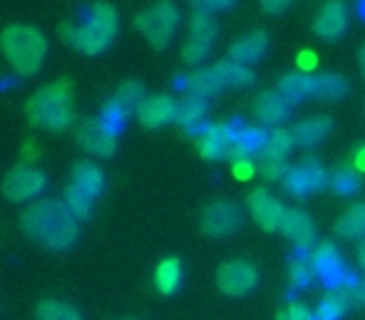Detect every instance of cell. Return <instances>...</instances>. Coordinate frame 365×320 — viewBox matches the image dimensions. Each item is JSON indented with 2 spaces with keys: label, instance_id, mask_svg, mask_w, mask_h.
I'll return each mask as SVG.
<instances>
[{
  "label": "cell",
  "instance_id": "cell-29",
  "mask_svg": "<svg viewBox=\"0 0 365 320\" xmlns=\"http://www.w3.org/2000/svg\"><path fill=\"white\" fill-rule=\"evenodd\" d=\"M182 261L179 258H164L154 271V286L164 296H172L179 286H182Z\"/></svg>",
  "mask_w": 365,
  "mask_h": 320
},
{
  "label": "cell",
  "instance_id": "cell-5",
  "mask_svg": "<svg viewBox=\"0 0 365 320\" xmlns=\"http://www.w3.org/2000/svg\"><path fill=\"white\" fill-rule=\"evenodd\" d=\"M308 263H311L313 278H318L328 291H338V288H348V291H351L358 283V278L348 271L341 251H338L331 241H321V244L313 246L311 256H308Z\"/></svg>",
  "mask_w": 365,
  "mask_h": 320
},
{
  "label": "cell",
  "instance_id": "cell-44",
  "mask_svg": "<svg viewBox=\"0 0 365 320\" xmlns=\"http://www.w3.org/2000/svg\"><path fill=\"white\" fill-rule=\"evenodd\" d=\"M356 167L358 169H365V147H361L356 152Z\"/></svg>",
  "mask_w": 365,
  "mask_h": 320
},
{
  "label": "cell",
  "instance_id": "cell-24",
  "mask_svg": "<svg viewBox=\"0 0 365 320\" xmlns=\"http://www.w3.org/2000/svg\"><path fill=\"white\" fill-rule=\"evenodd\" d=\"M70 184L80 189V192L90 194L92 199H97L102 194V189H105V174L95 162H77L73 167V182Z\"/></svg>",
  "mask_w": 365,
  "mask_h": 320
},
{
  "label": "cell",
  "instance_id": "cell-31",
  "mask_svg": "<svg viewBox=\"0 0 365 320\" xmlns=\"http://www.w3.org/2000/svg\"><path fill=\"white\" fill-rule=\"evenodd\" d=\"M336 234L343 239H365V201L353 204L346 214L338 219Z\"/></svg>",
  "mask_w": 365,
  "mask_h": 320
},
{
  "label": "cell",
  "instance_id": "cell-25",
  "mask_svg": "<svg viewBox=\"0 0 365 320\" xmlns=\"http://www.w3.org/2000/svg\"><path fill=\"white\" fill-rule=\"evenodd\" d=\"M279 92L286 97V102L293 105H301L303 100L313 97V77L306 72H289L279 80Z\"/></svg>",
  "mask_w": 365,
  "mask_h": 320
},
{
  "label": "cell",
  "instance_id": "cell-14",
  "mask_svg": "<svg viewBox=\"0 0 365 320\" xmlns=\"http://www.w3.org/2000/svg\"><path fill=\"white\" fill-rule=\"evenodd\" d=\"M241 219L244 214L234 201H214L202 211V231L207 236L221 239V236L234 234L241 226Z\"/></svg>",
  "mask_w": 365,
  "mask_h": 320
},
{
  "label": "cell",
  "instance_id": "cell-6",
  "mask_svg": "<svg viewBox=\"0 0 365 320\" xmlns=\"http://www.w3.org/2000/svg\"><path fill=\"white\" fill-rule=\"evenodd\" d=\"M179 8L172 3H157L152 8L142 10L135 18V25L140 28V33L145 35L149 43L157 50H164L169 43H172L174 33H177L179 25Z\"/></svg>",
  "mask_w": 365,
  "mask_h": 320
},
{
  "label": "cell",
  "instance_id": "cell-42",
  "mask_svg": "<svg viewBox=\"0 0 365 320\" xmlns=\"http://www.w3.org/2000/svg\"><path fill=\"white\" fill-rule=\"evenodd\" d=\"M254 167H256V164L241 162V164H234V172H236V177H239V179H249L251 172H254Z\"/></svg>",
  "mask_w": 365,
  "mask_h": 320
},
{
  "label": "cell",
  "instance_id": "cell-18",
  "mask_svg": "<svg viewBox=\"0 0 365 320\" xmlns=\"http://www.w3.org/2000/svg\"><path fill=\"white\" fill-rule=\"evenodd\" d=\"M254 112H256V120H259L261 125L276 129V127H284V122L289 120L291 105L286 102V97L281 95L279 90H266L256 97Z\"/></svg>",
  "mask_w": 365,
  "mask_h": 320
},
{
  "label": "cell",
  "instance_id": "cell-30",
  "mask_svg": "<svg viewBox=\"0 0 365 320\" xmlns=\"http://www.w3.org/2000/svg\"><path fill=\"white\" fill-rule=\"evenodd\" d=\"M348 92V82L346 77L336 75V72H323V75L313 77V97L326 102H336L341 100Z\"/></svg>",
  "mask_w": 365,
  "mask_h": 320
},
{
  "label": "cell",
  "instance_id": "cell-9",
  "mask_svg": "<svg viewBox=\"0 0 365 320\" xmlns=\"http://www.w3.org/2000/svg\"><path fill=\"white\" fill-rule=\"evenodd\" d=\"M145 100L147 97H145V85H142V82H137V80L122 82L120 90H117L115 95H112V100L107 102L105 112H102V120L115 129H120V125L127 120V117L137 115V110H140Z\"/></svg>",
  "mask_w": 365,
  "mask_h": 320
},
{
  "label": "cell",
  "instance_id": "cell-21",
  "mask_svg": "<svg viewBox=\"0 0 365 320\" xmlns=\"http://www.w3.org/2000/svg\"><path fill=\"white\" fill-rule=\"evenodd\" d=\"M266 50H269V35H266L264 30H254V33L244 35V38H239L234 45H231L229 60L249 67V65L259 63V60L266 55Z\"/></svg>",
  "mask_w": 365,
  "mask_h": 320
},
{
  "label": "cell",
  "instance_id": "cell-45",
  "mask_svg": "<svg viewBox=\"0 0 365 320\" xmlns=\"http://www.w3.org/2000/svg\"><path fill=\"white\" fill-rule=\"evenodd\" d=\"M361 72H363V77H365V45H363V50H361Z\"/></svg>",
  "mask_w": 365,
  "mask_h": 320
},
{
  "label": "cell",
  "instance_id": "cell-7",
  "mask_svg": "<svg viewBox=\"0 0 365 320\" xmlns=\"http://www.w3.org/2000/svg\"><path fill=\"white\" fill-rule=\"evenodd\" d=\"M217 40V20L212 13L204 10H194L192 20H189V38L182 48V58L189 65H199L214 48Z\"/></svg>",
  "mask_w": 365,
  "mask_h": 320
},
{
  "label": "cell",
  "instance_id": "cell-37",
  "mask_svg": "<svg viewBox=\"0 0 365 320\" xmlns=\"http://www.w3.org/2000/svg\"><path fill=\"white\" fill-rule=\"evenodd\" d=\"M289 278H291V286L298 288V291H303V288L311 286L313 271H311L308 258H293L291 266H289Z\"/></svg>",
  "mask_w": 365,
  "mask_h": 320
},
{
  "label": "cell",
  "instance_id": "cell-2",
  "mask_svg": "<svg viewBox=\"0 0 365 320\" xmlns=\"http://www.w3.org/2000/svg\"><path fill=\"white\" fill-rule=\"evenodd\" d=\"M120 30V15L110 3H95L87 10V18L82 25L65 23L60 28V38L65 45L82 55H100L112 45Z\"/></svg>",
  "mask_w": 365,
  "mask_h": 320
},
{
  "label": "cell",
  "instance_id": "cell-32",
  "mask_svg": "<svg viewBox=\"0 0 365 320\" xmlns=\"http://www.w3.org/2000/svg\"><path fill=\"white\" fill-rule=\"evenodd\" d=\"M293 147H296V142H293V132H291V129H286V127L266 129L264 154H261V157L286 159Z\"/></svg>",
  "mask_w": 365,
  "mask_h": 320
},
{
  "label": "cell",
  "instance_id": "cell-43",
  "mask_svg": "<svg viewBox=\"0 0 365 320\" xmlns=\"http://www.w3.org/2000/svg\"><path fill=\"white\" fill-rule=\"evenodd\" d=\"M351 296H353V303H365V278L351 288Z\"/></svg>",
  "mask_w": 365,
  "mask_h": 320
},
{
  "label": "cell",
  "instance_id": "cell-33",
  "mask_svg": "<svg viewBox=\"0 0 365 320\" xmlns=\"http://www.w3.org/2000/svg\"><path fill=\"white\" fill-rule=\"evenodd\" d=\"M35 320H82V318L70 303L43 301V303H38V308H35Z\"/></svg>",
  "mask_w": 365,
  "mask_h": 320
},
{
  "label": "cell",
  "instance_id": "cell-1",
  "mask_svg": "<svg viewBox=\"0 0 365 320\" xmlns=\"http://www.w3.org/2000/svg\"><path fill=\"white\" fill-rule=\"evenodd\" d=\"M25 236L33 239L35 244L45 246L50 251H65L77 241V219L73 211L65 206V201L45 199L35 201L20 216Z\"/></svg>",
  "mask_w": 365,
  "mask_h": 320
},
{
  "label": "cell",
  "instance_id": "cell-16",
  "mask_svg": "<svg viewBox=\"0 0 365 320\" xmlns=\"http://www.w3.org/2000/svg\"><path fill=\"white\" fill-rule=\"evenodd\" d=\"M177 110H179V102L174 97L154 95L142 102V107L137 110V120H140L142 127L157 129L169 125V122H177Z\"/></svg>",
  "mask_w": 365,
  "mask_h": 320
},
{
  "label": "cell",
  "instance_id": "cell-28",
  "mask_svg": "<svg viewBox=\"0 0 365 320\" xmlns=\"http://www.w3.org/2000/svg\"><path fill=\"white\" fill-rule=\"evenodd\" d=\"M214 72H217L219 82L224 87H249L254 85V70L246 65H239L234 60H219L217 65H212Z\"/></svg>",
  "mask_w": 365,
  "mask_h": 320
},
{
  "label": "cell",
  "instance_id": "cell-27",
  "mask_svg": "<svg viewBox=\"0 0 365 320\" xmlns=\"http://www.w3.org/2000/svg\"><path fill=\"white\" fill-rule=\"evenodd\" d=\"M353 296L348 288H338V291H328L321 298V303L316 306V318L318 320H341L346 316V311L351 308Z\"/></svg>",
  "mask_w": 365,
  "mask_h": 320
},
{
  "label": "cell",
  "instance_id": "cell-11",
  "mask_svg": "<svg viewBox=\"0 0 365 320\" xmlns=\"http://www.w3.org/2000/svg\"><path fill=\"white\" fill-rule=\"evenodd\" d=\"M217 283L219 288L226 293V296H246L256 288L259 283V273L251 266L249 261H241V258H234V261H226L219 266L217 271Z\"/></svg>",
  "mask_w": 365,
  "mask_h": 320
},
{
  "label": "cell",
  "instance_id": "cell-12",
  "mask_svg": "<svg viewBox=\"0 0 365 320\" xmlns=\"http://www.w3.org/2000/svg\"><path fill=\"white\" fill-rule=\"evenodd\" d=\"M251 211V219L261 226L264 231H281V224H284V216H286V206L281 204V199L276 194H271L269 189L259 187L249 194L246 199Z\"/></svg>",
  "mask_w": 365,
  "mask_h": 320
},
{
  "label": "cell",
  "instance_id": "cell-13",
  "mask_svg": "<svg viewBox=\"0 0 365 320\" xmlns=\"http://www.w3.org/2000/svg\"><path fill=\"white\" fill-rule=\"evenodd\" d=\"M77 142L85 152L95 154V157H112L117 149V129L107 125L102 117L85 120L77 129Z\"/></svg>",
  "mask_w": 365,
  "mask_h": 320
},
{
  "label": "cell",
  "instance_id": "cell-8",
  "mask_svg": "<svg viewBox=\"0 0 365 320\" xmlns=\"http://www.w3.org/2000/svg\"><path fill=\"white\" fill-rule=\"evenodd\" d=\"M328 172L316 157H306L296 164V167L289 169L284 179V192L289 196H296V199H303L308 194L321 192L323 187H328Z\"/></svg>",
  "mask_w": 365,
  "mask_h": 320
},
{
  "label": "cell",
  "instance_id": "cell-38",
  "mask_svg": "<svg viewBox=\"0 0 365 320\" xmlns=\"http://www.w3.org/2000/svg\"><path fill=\"white\" fill-rule=\"evenodd\" d=\"M276 320H318L316 318V311H311L308 306H303V303H296L293 301L286 311H281Z\"/></svg>",
  "mask_w": 365,
  "mask_h": 320
},
{
  "label": "cell",
  "instance_id": "cell-26",
  "mask_svg": "<svg viewBox=\"0 0 365 320\" xmlns=\"http://www.w3.org/2000/svg\"><path fill=\"white\" fill-rule=\"evenodd\" d=\"M224 90V85L219 82L214 67H199L187 77V95L199 97V100H209V97L219 95Z\"/></svg>",
  "mask_w": 365,
  "mask_h": 320
},
{
  "label": "cell",
  "instance_id": "cell-40",
  "mask_svg": "<svg viewBox=\"0 0 365 320\" xmlns=\"http://www.w3.org/2000/svg\"><path fill=\"white\" fill-rule=\"evenodd\" d=\"M289 5L291 3H286V0H266V3H261V10L264 13H286Z\"/></svg>",
  "mask_w": 365,
  "mask_h": 320
},
{
  "label": "cell",
  "instance_id": "cell-23",
  "mask_svg": "<svg viewBox=\"0 0 365 320\" xmlns=\"http://www.w3.org/2000/svg\"><path fill=\"white\" fill-rule=\"evenodd\" d=\"M207 100H199V97H184L179 102V110H177V125L184 127L187 132H194V134H202L204 129V117H207Z\"/></svg>",
  "mask_w": 365,
  "mask_h": 320
},
{
  "label": "cell",
  "instance_id": "cell-35",
  "mask_svg": "<svg viewBox=\"0 0 365 320\" xmlns=\"http://www.w3.org/2000/svg\"><path fill=\"white\" fill-rule=\"evenodd\" d=\"M65 206L73 211L75 219H90L92 206H95V199H92L90 194L80 192V189L70 184V187L65 189Z\"/></svg>",
  "mask_w": 365,
  "mask_h": 320
},
{
  "label": "cell",
  "instance_id": "cell-41",
  "mask_svg": "<svg viewBox=\"0 0 365 320\" xmlns=\"http://www.w3.org/2000/svg\"><path fill=\"white\" fill-rule=\"evenodd\" d=\"M231 8V3H224V0H217V3H194V10H204V13H217V10H226Z\"/></svg>",
  "mask_w": 365,
  "mask_h": 320
},
{
  "label": "cell",
  "instance_id": "cell-39",
  "mask_svg": "<svg viewBox=\"0 0 365 320\" xmlns=\"http://www.w3.org/2000/svg\"><path fill=\"white\" fill-rule=\"evenodd\" d=\"M38 157H40L38 142L28 139V142L23 144V149H20V164H35V159H38Z\"/></svg>",
  "mask_w": 365,
  "mask_h": 320
},
{
  "label": "cell",
  "instance_id": "cell-22",
  "mask_svg": "<svg viewBox=\"0 0 365 320\" xmlns=\"http://www.w3.org/2000/svg\"><path fill=\"white\" fill-rule=\"evenodd\" d=\"M291 132L296 147H316V144H321L333 132V120L331 117H308V120L298 122Z\"/></svg>",
  "mask_w": 365,
  "mask_h": 320
},
{
  "label": "cell",
  "instance_id": "cell-20",
  "mask_svg": "<svg viewBox=\"0 0 365 320\" xmlns=\"http://www.w3.org/2000/svg\"><path fill=\"white\" fill-rule=\"evenodd\" d=\"M348 28V13L343 3H326L318 10L316 20H313V30L318 38L323 40H338Z\"/></svg>",
  "mask_w": 365,
  "mask_h": 320
},
{
  "label": "cell",
  "instance_id": "cell-19",
  "mask_svg": "<svg viewBox=\"0 0 365 320\" xmlns=\"http://www.w3.org/2000/svg\"><path fill=\"white\" fill-rule=\"evenodd\" d=\"M284 236L291 241L296 249H311L316 244V224L303 209H289L284 216V224H281Z\"/></svg>",
  "mask_w": 365,
  "mask_h": 320
},
{
  "label": "cell",
  "instance_id": "cell-3",
  "mask_svg": "<svg viewBox=\"0 0 365 320\" xmlns=\"http://www.w3.org/2000/svg\"><path fill=\"white\" fill-rule=\"evenodd\" d=\"M28 122L48 132H63L75 120V87L70 80H55L40 87L25 105Z\"/></svg>",
  "mask_w": 365,
  "mask_h": 320
},
{
  "label": "cell",
  "instance_id": "cell-15",
  "mask_svg": "<svg viewBox=\"0 0 365 320\" xmlns=\"http://www.w3.org/2000/svg\"><path fill=\"white\" fill-rule=\"evenodd\" d=\"M236 129L231 122H217V125H207L202 134L197 137L199 154L209 162H219V159H229L231 147H234Z\"/></svg>",
  "mask_w": 365,
  "mask_h": 320
},
{
  "label": "cell",
  "instance_id": "cell-10",
  "mask_svg": "<svg viewBox=\"0 0 365 320\" xmlns=\"http://www.w3.org/2000/svg\"><path fill=\"white\" fill-rule=\"evenodd\" d=\"M48 187V177L35 167H18L3 179L0 189H3L5 199L23 204V201L35 199L43 189Z\"/></svg>",
  "mask_w": 365,
  "mask_h": 320
},
{
  "label": "cell",
  "instance_id": "cell-4",
  "mask_svg": "<svg viewBox=\"0 0 365 320\" xmlns=\"http://www.w3.org/2000/svg\"><path fill=\"white\" fill-rule=\"evenodd\" d=\"M0 50L20 77H30L40 70L48 55V40L40 30L28 25H8L0 35Z\"/></svg>",
  "mask_w": 365,
  "mask_h": 320
},
{
  "label": "cell",
  "instance_id": "cell-34",
  "mask_svg": "<svg viewBox=\"0 0 365 320\" xmlns=\"http://www.w3.org/2000/svg\"><path fill=\"white\" fill-rule=\"evenodd\" d=\"M328 187H331L338 196H351L361 189V179H358V174L353 172V169L338 167L336 172L331 174V179H328Z\"/></svg>",
  "mask_w": 365,
  "mask_h": 320
},
{
  "label": "cell",
  "instance_id": "cell-17",
  "mask_svg": "<svg viewBox=\"0 0 365 320\" xmlns=\"http://www.w3.org/2000/svg\"><path fill=\"white\" fill-rule=\"evenodd\" d=\"M264 142H266L264 127H239L236 129V139H234V147H231L229 159L234 164L241 162L256 164L261 154H264Z\"/></svg>",
  "mask_w": 365,
  "mask_h": 320
},
{
  "label": "cell",
  "instance_id": "cell-36",
  "mask_svg": "<svg viewBox=\"0 0 365 320\" xmlns=\"http://www.w3.org/2000/svg\"><path fill=\"white\" fill-rule=\"evenodd\" d=\"M289 162L286 159H276V157H259L256 162V172L266 179V182H284L286 174H289Z\"/></svg>",
  "mask_w": 365,
  "mask_h": 320
}]
</instances>
